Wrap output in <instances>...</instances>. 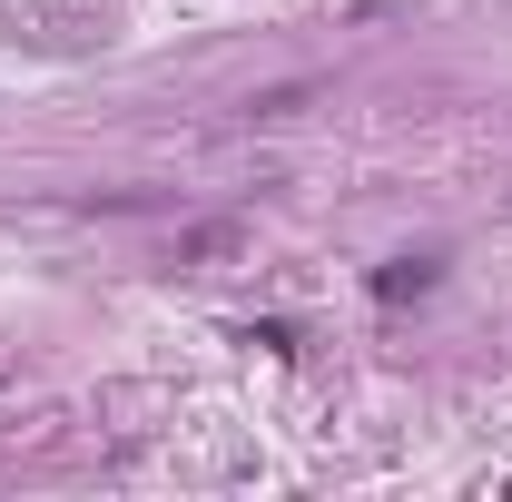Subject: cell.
I'll list each match as a JSON object with an SVG mask.
<instances>
[{
    "instance_id": "6da1fadb",
    "label": "cell",
    "mask_w": 512,
    "mask_h": 502,
    "mask_svg": "<svg viewBox=\"0 0 512 502\" xmlns=\"http://www.w3.org/2000/svg\"><path fill=\"white\" fill-rule=\"evenodd\" d=\"M247 247V227L237 217H197V227H178V266H217V256Z\"/></svg>"
},
{
    "instance_id": "7a4b0ae2",
    "label": "cell",
    "mask_w": 512,
    "mask_h": 502,
    "mask_svg": "<svg viewBox=\"0 0 512 502\" xmlns=\"http://www.w3.org/2000/svg\"><path fill=\"white\" fill-rule=\"evenodd\" d=\"M424 286H434V256H404V266H384V276H375L384 306H394V296H424Z\"/></svg>"
}]
</instances>
